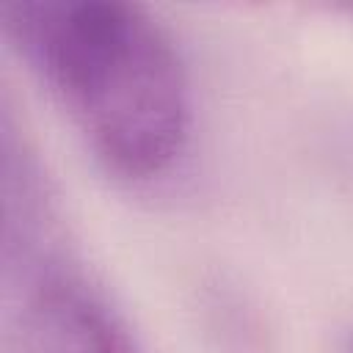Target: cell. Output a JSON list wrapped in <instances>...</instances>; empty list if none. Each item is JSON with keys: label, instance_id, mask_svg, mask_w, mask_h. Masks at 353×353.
<instances>
[{"label": "cell", "instance_id": "cell-1", "mask_svg": "<svg viewBox=\"0 0 353 353\" xmlns=\"http://www.w3.org/2000/svg\"><path fill=\"white\" fill-rule=\"evenodd\" d=\"M3 28L105 171L149 182L176 163L190 85L174 39L146 8L25 0L3 6Z\"/></svg>", "mask_w": 353, "mask_h": 353}, {"label": "cell", "instance_id": "cell-2", "mask_svg": "<svg viewBox=\"0 0 353 353\" xmlns=\"http://www.w3.org/2000/svg\"><path fill=\"white\" fill-rule=\"evenodd\" d=\"M22 325L33 353H143L105 292L66 265L36 276Z\"/></svg>", "mask_w": 353, "mask_h": 353}, {"label": "cell", "instance_id": "cell-3", "mask_svg": "<svg viewBox=\"0 0 353 353\" xmlns=\"http://www.w3.org/2000/svg\"><path fill=\"white\" fill-rule=\"evenodd\" d=\"M339 353H353V323L345 328V334L339 339Z\"/></svg>", "mask_w": 353, "mask_h": 353}]
</instances>
